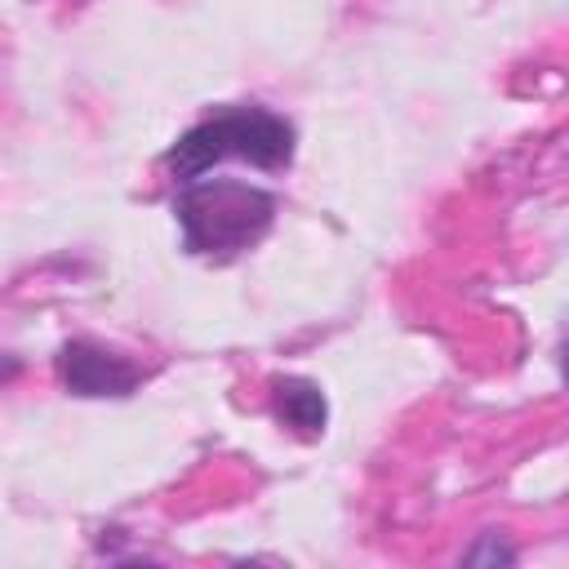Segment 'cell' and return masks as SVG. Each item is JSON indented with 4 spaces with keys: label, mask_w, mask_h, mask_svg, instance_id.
<instances>
[{
    "label": "cell",
    "mask_w": 569,
    "mask_h": 569,
    "mask_svg": "<svg viewBox=\"0 0 569 569\" xmlns=\"http://www.w3.org/2000/svg\"><path fill=\"white\" fill-rule=\"evenodd\" d=\"M58 373L67 382V391L76 396H129L138 387V365H129L124 356L89 342V338H71L58 351Z\"/></svg>",
    "instance_id": "cell-3"
},
{
    "label": "cell",
    "mask_w": 569,
    "mask_h": 569,
    "mask_svg": "<svg viewBox=\"0 0 569 569\" xmlns=\"http://www.w3.org/2000/svg\"><path fill=\"white\" fill-rule=\"evenodd\" d=\"M271 400H276V418L302 436H320L325 431V396L316 382L307 378H276L271 387Z\"/></svg>",
    "instance_id": "cell-4"
},
{
    "label": "cell",
    "mask_w": 569,
    "mask_h": 569,
    "mask_svg": "<svg viewBox=\"0 0 569 569\" xmlns=\"http://www.w3.org/2000/svg\"><path fill=\"white\" fill-rule=\"evenodd\" d=\"M173 213L182 222V240L191 253L231 258L262 240V231L276 218V196L262 187H249L240 178H187Z\"/></svg>",
    "instance_id": "cell-2"
},
{
    "label": "cell",
    "mask_w": 569,
    "mask_h": 569,
    "mask_svg": "<svg viewBox=\"0 0 569 569\" xmlns=\"http://www.w3.org/2000/svg\"><path fill=\"white\" fill-rule=\"evenodd\" d=\"M222 160H244L253 169H284L293 160V124L267 107H227L196 129H187L164 164L178 182L209 173Z\"/></svg>",
    "instance_id": "cell-1"
}]
</instances>
